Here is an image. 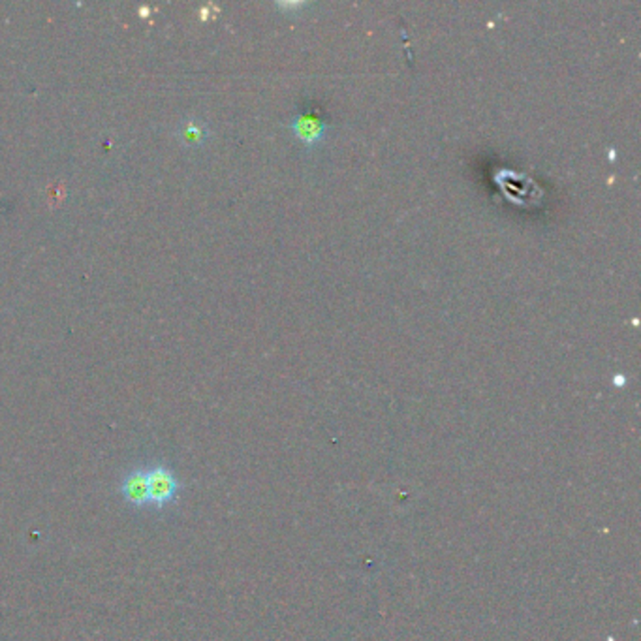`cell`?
I'll use <instances>...</instances> for the list:
<instances>
[{
    "label": "cell",
    "mask_w": 641,
    "mask_h": 641,
    "mask_svg": "<svg viewBox=\"0 0 641 641\" xmlns=\"http://www.w3.org/2000/svg\"><path fill=\"white\" fill-rule=\"evenodd\" d=\"M147 484H149V506L162 510L177 501L181 493V482L175 472L164 463L147 467Z\"/></svg>",
    "instance_id": "1"
},
{
    "label": "cell",
    "mask_w": 641,
    "mask_h": 641,
    "mask_svg": "<svg viewBox=\"0 0 641 641\" xmlns=\"http://www.w3.org/2000/svg\"><path fill=\"white\" fill-rule=\"evenodd\" d=\"M289 127H292V130L296 132V136L310 145H316L318 141H322L325 130H327V124H325V119L320 115L318 108L315 106H308V108H301L296 117L292 119V122H289Z\"/></svg>",
    "instance_id": "2"
},
{
    "label": "cell",
    "mask_w": 641,
    "mask_h": 641,
    "mask_svg": "<svg viewBox=\"0 0 641 641\" xmlns=\"http://www.w3.org/2000/svg\"><path fill=\"white\" fill-rule=\"evenodd\" d=\"M119 491L122 499L134 508L149 506V484H147V468H132L124 476Z\"/></svg>",
    "instance_id": "3"
}]
</instances>
